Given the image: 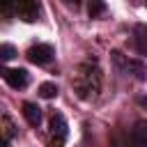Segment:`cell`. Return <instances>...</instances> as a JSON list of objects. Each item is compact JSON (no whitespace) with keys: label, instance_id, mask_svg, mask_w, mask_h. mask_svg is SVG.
Segmentation results:
<instances>
[{"label":"cell","instance_id":"3957f363","mask_svg":"<svg viewBox=\"0 0 147 147\" xmlns=\"http://www.w3.org/2000/svg\"><path fill=\"white\" fill-rule=\"evenodd\" d=\"M69 136V124L62 113H53L51 117V147H62Z\"/></svg>","mask_w":147,"mask_h":147},{"label":"cell","instance_id":"8fae6325","mask_svg":"<svg viewBox=\"0 0 147 147\" xmlns=\"http://www.w3.org/2000/svg\"><path fill=\"white\" fill-rule=\"evenodd\" d=\"M0 18H2V21L14 18V16H11V0H0Z\"/></svg>","mask_w":147,"mask_h":147},{"label":"cell","instance_id":"277c9868","mask_svg":"<svg viewBox=\"0 0 147 147\" xmlns=\"http://www.w3.org/2000/svg\"><path fill=\"white\" fill-rule=\"evenodd\" d=\"M53 57H55V51L48 44H37L28 51V60L34 64H48V62H53Z\"/></svg>","mask_w":147,"mask_h":147},{"label":"cell","instance_id":"6da1fadb","mask_svg":"<svg viewBox=\"0 0 147 147\" xmlns=\"http://www.w3.org/2000/svg\"><path fill=\"white\" fill-rule=\"evenodd\" d=\"M71 85L80 99H85V101L94 99L101 90V69H99L96 60H85L78 67V74H76Z\"/></svg>","mask_w":147,"mask_h":147},{"label":"cell","instance_id":"4fadbf2b","mask_svg":"<svg viewBox=\"0 0 147 147\" xmlns=\"http://www.w3.org/2000/svg\"><path fill=\"white\" fill-rule=\"evenodd\" d=\"M0 147H7V140H2V138H0Z\"/></svg>","mask_w":147,"mask_h":147},{"label":"cell","instance_id":"7a4b0ae2","mask_svg":"<svg viewBox=\"0 0 147 147\" xmlns=\"http://www.w3.org/2000/svg\"><path fill=\"white\" fill-rule=\"evenodd\" d=\"M39 11H41V5L39 2H32V0H18V2H11V16L25 21V23H34L39 18Z\"/></svg>","mask_w":147,"mask_h":147},{"label":"cell","instance_id":"ba28073f","mask_svg":"<svg viewBox=\"0 0 147 147\" xmlns=\"http://www.w3.org/2000/svg\"><path fill=\"white\" fill-rule=\"evenodd\" d=\"M39 96H41V99H53V96H57V85H55V83H41V85H39Z\"/></svg>","mask_w":147,"mask_h":147},{"label":"cell","instance_id":"9c48e42d","mask_svg":"<svg viewBox=\"0 0 147 147\" xmlns=\"http://www.w3.org/2000/svg\"><path fill=\"white\" fill-rule=\"evenodd\" d=\"M18 53H16V48L11 46V44H0V62H9V60H14Z\"/></svg>","mask_w":147,"mask_h":147},{"label":"cell","instance_id":"7c38bea8","mask_svg":"<svg viewBox=\"0 0 147 147\" xmlns=\"http://www.w3.org/2000/svg\"><path fill=\"white\" fill-rule=\"evenodd\" d=\"M87 11H90V16L94 18V16H99L101 11H106V5H103V2H90Z\"/></svg>","mask_w":147,"mask_h":147},{"label":"cell","instance_id":"52a82bcc","mask_svg":"<svg viewBox=\"0 0 147 147\" xmlns=\"http://www.w3.org/2000/svg\"><path fill=\"white\" fill-rule=\"evenodd\" d=\"M131 147H147V122L140 119L131 131Z\"/></svg>","mask_w":147,"mask_h":147},{"label":"cell","instance_id":"8992f818","mask_svg":"<svg viewBox=\"0 0 147 147\" xmlns=\"http://www.w3.org/2000/svg\"><path fill=\"white\" fill-rule=\"evenodd\" d=\"M23 115H25V119H28L30 126L39 129V124H41V108H39L37 103L25 101V103H23Z\"/></svg>","mask_w":147,"mask_h":147},{"label":"cell","instance_id":"30bf717a","mask_svg":"<svg viewBox=\"0 0 147 147\" xmlns=\"http://www.w3.org/2000/svg\"><path fill=\"white\" fill-rule=\"evenodd\" d=\"M136 44H138V53L145 55V53H147V44H145V25H138V28H136Z\"/></svg>","mask_w":147,"mask_h":147},{"label":"cell","instance_id":"5b68a950","mask_svg":"<svg viewBox=\"0 0 147 147\" xmlns=\"http://www.w3.org/2000/svg\"><path fill=\"white\" fill-rule=\"evenodd\" d=\"M2 78L9 83V87H14V90H23V87H28V83H30V74L25 71V69H2Z\"/></svg>","mask_w":147,"mask_h":147}]
</instances>
